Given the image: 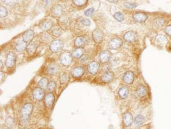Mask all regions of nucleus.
<instances>
[{
	"instance_id": "obj_21",
	"label": "nucleus",
	"mask_w": 171,
	"mask_h": 129,
	"mask_svg": "<svg viewBox=\"0 0 171 129\" xmlns=\"http://www.w3.org/2000/svg\"><path fill=\"white\" fill-rule=\"evenodd\" d=\"M136 93L140 97H145L147 94V90L146 87L143 85H140L137 89Z\"/></svg>"
},
{
	"instance_id": "obj_22",
	"label": "nucleus",
	"mask_w": 171,
	"mask_h": 129,
	"mask_svg": "<svg viewBox=\"0 0 171 129\" xmlns=\"http://www.w3.org/2000/svg\"><path fill=\"white\" fill-rule=\"evenodd\" d=\"M118 93H119V96L121 98L125 99L128 95L129 90H128V89L127 87L122 86L119 89Z\"/></svg>"
},
{
	"instance_id": "obj_38",
	"label": "nucleus",
	"mask_w": 171,
	"mask_h": 129,
	"mask_svg": "<svg viewBox=\"0 0 171 129\" xmlns=\"http://www.w3.org/2000/svg\"><path fill=\"white\" fill-rule=\"evenodd\" d=\"M56 87V84L54 81L50 82L48 84V86H47V88H48V90L50 91H54Z\"/></svg>"
},
{
	"instance_id": "obj_32",
	"label": "nucleus",
	"mask_w": 171,
	"mask_h": 129,
	"mask_svg": "<svg viewBox=\"0 0 171 129\" xmlns=\"http://www.w3.org/2000/svg\"><path fill=\"white\" fill-rule=\"evenodd\" d=\"M164 23V20L162 18H158L154 21V26L156 28L161 27Z\"/></svg>"
},
{
	"instance_id": "obj_24",
	"label": "nucleus",
	"mask_w": 171,
	"mask_h": 129,
	"mask_svg": "<svg viewBox=\"0 0 171 129\" xmlns=\"http://www.w3.org/2000/svg\"><path fill=\"white\" fill-rule=\"evenodd\" d=\"M52 24L49 20H45L40 24L41 28L45 31L50 30L52 28Z\"/></svg>"
},
{
	"instance_id": "obj_15",
	"label": "nucleus",
	"mask_w": 171,
	"mask_h": 129,
	"mask_svg": "<svg viewBox=\"0 0 171 129\" xmlns=\"http://www.w3.org/2000/svg\"><path fill=\"white\" fill-rule=\"evenodd\" d=\"M34 32L32 30H27L22 36L23 38V41H25V42H31L34 37Z\"/></svg>"
},
{
	"instance_id": "obj_16",
	"label": "nucleus",
	"mask_w": 171,
	"mask_h": 129,
	"mask_svg": "<svg viewBox=\"0 0 171 129\" xmlns=\"http://www.w3.org/2000/svg\"><path fill=\"white\" fill-rule=\"evenodd\" d=\"M124 38L128 42H134L137 39V35L134 32L130 31L125 34Z\"/></svg>"
},
{
	"instance_id": "obj_44",
	"label": "nucleus",
	"mask_w": 171,
	"mask_h": 129,
	"mask_svg": "<svg viewBox=\"0 0 171 129\" xmlns=\"http://www.w3.org/2000/svg\"><path fill=\"white\" fill-rule=\"evenodd\" d=\"M109 1L110 3H118V1Z\"/></svg>"
},
{
	"instance_id": "obj_8",
	"label": "nucleus",
	"mask_w": 171,
	"mask_h": 129,
	"mask_svg": "<svg viewBox=\"0 0 171 129\" xmlns=\"http://www.w3.org/2000/svg\"><path fill=\"white\" fill-rule=\"evenodd\" d=\"M33 97L37 101H41L44 98V91L41 88H35L33 91Z\"/></svg>"
},
{
	"instance_id": "obj_40",
	"label": "nucleus",
	"mask_w": 171,
	"mask_h": 129,
	"mask_svg": "<svg viewBox=\"0 0 171 129\" xmlns=\"http://www.w3.org/2000/svg\"><path fill=\"white\" fill-rule=\"evenodd\" d=\"M94 12V9L91 8H90V9H88L87 10H86L84 14L86 16H90L93 14Z\"/></svg>"
},
{
	"instance_id": "obj_14",
	"label": "nucleus",
	"mask_w": 171,
	"mask_h": 129,
	"mask_svg": "<svg viewBox=\"0 0 171 129\" xmlns=\"http://www.w3.org/2000/svg\"><path fill=\"white\" fill-rule=\"evenodd\" d=\"M134 80V74L131 71H128L127 72L124 76H123V81L124 82L127 84L130 85L132 84Z\"/></svg>"
},
{
	"instance_id": "obj_42",
	"label": "nucleus",
	"mask_w": 171,
	"mask_h": 129,
	"mask_svg": "<svg viewBox=\"0 0 171 129\" xmlns=\"http://www.w3.org/2000/svg\"><path fill=\"white\" fill-rule=\"evenodd\" d=\"M81 23L85 26H89L90 25V21L88 19H83L81 20Z\"/></svg>"
},
{
	"instance_id": "obj_9",
	"label": "nucleus",
	"mask_w": 171,
	"mask_h": 129,
	"mask_svg": "<svg viewBox=\"0 0 171 129\" xmlns=\"http://www.w3.org/2000/svg\"><path fill=\"white\" fill-rule=\"evenodd\" d=\"M112 53L108 50H104L99 54V60L101 63H105L108 62L111 59Z\"/></svg>"
},
{
	"instance_id": "obj_6",
	"label": "nucleus",
	"mask_w": 171,
	"mask_h": 129,
	"mask_svg": "<svg viewBox=\"0 0 171 129\" xmlns=\"http://www.w3.org/2000/svg\"><path fill=\"white\" fill-rule=\"evenodd\" d=\"M123 45V41L119 38H115L109 42V47L112 50H116L120 48Z\"/></svg>"
},
{
	"instance_id": "obj_2",
	"label": "nucleus",
	"mask_w": 171,
	"mask_h": 129,
	"mask_svg": "<svg viewBox=\"0 0 171 129\" xmlns=\"http://www.w3.org/2000/svg\"><path fill=\"white\" fill-rule=\"evenodd\" d=\"M60 62L65 66H69L73 62V58L72 54L68 51L64 52L60 57Z\"/></svg>"
},
{
	"instance_id": "obj_4",
	"label": "nucleus",
	"mask_w": 171,
	"mask_h": 129,
	"mask_svg": "<svg viewBox=\"0 0 171 129\" xmlns=\"http://www.w3.org/2000/svg\"><path fill=\"white\" fill-rule=\"evenodd\" d=\"M92 36L94 41L96 43H99L103 41L104 34H103V32L100 29H99V28L95 29L93 31Z\"/></svg>"
},
{
	"instance_id": "obj_20",
	"label": "nucleus",
	"mask_w": 171,
	"mask_h": 129,
	"mask_svg": "<svg viewBox=\"0 0 171 129\" xmlns=\"http://www.w3.org/2000/svg\"><path fill=\"white\" fill-rule=\"evenodd\" d=\"M85 49L84 47H77L73 51L72 55L76 58H81L83 55V54L85 53Z\"/></svg>"
},
{
	"instance_id": "obj_35",
	"label": "nucleus",
	"mask_w": 171,
	"mask_h": 129,
	"mask_svg": "<svg viewBox=\"0 0 171 129\" xmlns=\"http://www.w3.org/2000/svg\"><path fill=\"white\" fill-rule=\"evenodd\" d=\"M80 62L83 64H87L90 62V58L88 55H83L80 59Z\"/></svg>"
},
{
	"instance_id": "obj_18",
	"label": "nucleus",
	"mask_w": 171,
	"mask_h": 129,
	"mask_svg": "<svg viewBox=\"0 0 171 129\" xmlns=\"http://www.w3.org/2000/svg\"><path fill=\"white\" fill-rule=\"evenodd\" d=\"M63 8L60 5H56L54 6L51 10V13L53 16L57 17L61 16L63 13Z\"/></svg>"
},
{
	"instance_id": "obj_28",
	"label": "nucleus",
	"mask_w": 171,
	"mask_h": 129,
	"mask_svg": "<svg viewBox=\"0 0 171 129\" xmlns=\"http://www.w3.org/2000/svg\"><path fill=\"white\" fill-rule=\"evenodd\" d=\"M69 80V76L68 75L67 73H64L60 77V81L61 84H66Z\"/></svg>"
},
{
	"instance_id": "obj_39",
	"label": "nucleus",
	"mask_w": 171,
	"mask_h": 129,
	"mask_svg": "<svg viewBox=\"0 0 171 129\" xmlns=\"http://www.w3.org/2000/svg\"><path fill=\"white\" fill-rule=\"evenodd\" d=\"M14 123V120L11 117H8L6 119V124L8 127H10Z\"/></svg>"
},
{
	"instance_id": "obj_43",
	"label": "nucleus",
	"mask_w": 171,
	"mask_h": 129,
	"mask_svg": "<svg viewBox=\"0 0 171 129\" xmlns=\"http://www.w3.org/2000/svg\"><path fill=\"white\" fill-rule=\"evenodd\" d=\"M165 32L166 33V34H168L169 36H171V25H169L166 26Z\"/></svg>"
},
{
	"instance_id": "obj_19",
	"label": "nucleus",
	"mask_w": 171,
	"mask_h": 129,
	"mask_svg": "<svg viewBox=\"0 0 171 129\" xmlns=\"http://www.w3.org/2000/svg\"><path fill=\"white\" fill-rule=\"evenodd\" d=\"M87 42V38L83 36H80L77 37L74 41L75 45L78 47H81L85 45H86Z\"/></svg>"
},
{
	"instance_id": "obj_25",
	"label": "nucleus",
	"mask_w": 171,
	"mask_h": 129,
	"mask_svg": "<svg viewBox=\"0 0 171 129\" xmlns=\"http://www.w3.org/2000/svg\"><path fill=\"white\" fill-rule=\"evenodd\" d=\"M58 67L55 64H51L47 69V72L50 74H55L58 72Z\"/></svg>"
},
{
	"instance_id": "obj_23",
	"label": "nucleus",
	"mask_w": 171,
	"mask_h": 129,
	"mask_svg": "<svg viewBox=\"0 0 171 129\" xmlns=\"http://www.w3.org/2000/svg\"><path fill=\"white\" fill-rule=\"evenodd\" d=\"M27 46L28 45L26 42H25L24 41H21L17 43V44L15 46V49L17 51L21 52L24 51L25 49H26Z\"/></svg>"
},
{
	"instance_id": "obj_26",
	"label": "nucleus",
	"mask_w": 171,
	"mask_h": 129,
	"mask_svg": "<svg viewBox=\"0 0 171 129\" xmlns=\"http://www.w3.org/2000/svg\"><path fill=\"white\" fill-rule=\"evenodd\" d=\"M144 116L142 115L139 114L137 115L135 118V120H134L135 124L136 126H140L144 123Z\"/></svg>"
},
{
	"instance_id": "obj_13",
	"label": "nucleus",
	"mask_w": 171,
	"mask_h": 129,
	"mask_svg": "<svg viewBox=\"0 0 171 129\" xmlns=\"http://www.w3.org/2000/svg\"><path fill=\"white\" fill-rule=\"evenodd\" d=\"M114 78V74L113 72H108L103 74L101 77V80L104 83H109L112 81Z\"/></svg>"
},
{
	"instance_id": "obj_11",
	"label": "nucleus",
	"mask_w": 171,
	"mask_h": 129,
	"mask_svg": "<svg viewBox=\"0 0 171 129\" xmlns=\"http://www.w3.org/2000/svg\"><path fill=\"white\" fill-rule=\"evenodd\" d=\"M85 73V70L83 67L82 66H78L74 68L72 72L71 75L74 78H79L81 77Z\"/></svg>"
},
{
	"instance_id": "obj_5",
	"label": "nucleus",
	"mask_w": 171,
	"mask_h": 129,
	"mask_svg": "<svg viewBox=\"0 0 171 129\" xmlns=\"http://www.w3.org/2000/svg\"><path fill=\"white\" fill-rule=\"evenodd\" d=\"M16 61V56L14 52L10 51L8 54L5 64L8 68H12L14 66Z\"/></svg>"
},
{
	"instance_id": "obj_46",
	"label": "nucleus",
	"mask_w": 171,
	"mask_h": 129,
	"mask_svg": "<svg viewBox=\"0 0 171 129\" xmlns=\"http://www.w3.org/2000/svg\"><path fill=\"white\" fill-rule=\"evenodd\" d=\"M25 129H29V128H25Z\"/></svg>"
},
{
	"instance_id": "obj_37",
	"label": "nucleus",
	"mask_w": 171,
	"mask_h": 129,
	"mask_svg": "<svg viewBox=\"0 0 171 129\" xmlns=\"http://www.w3.org/2000/svg\"><path fill=\"white\" fill-rule=\"evenodd\" d=\"M138 4L136 3H129V2H126L124 4V6L128 8V9H134L137 7Z\"/></svg>"
},
{
	"instance_id": "obj_12",
	"label": "nucleus",
	"mask_w": 171,
	"mask_h": 129,
	"mask_svg": "<svg viewBox=\"0 0 171 129\" xmlns=\"http://www.w3.org/2000/svg\"><path fill=\"white\" fill-rule=\"evenodd\" d=\"M55 97L54 94L52 93H49L45 97V105L47 107L50 108L53 105Z\"/></svg>"
},
{
	"instance_id": "obj_7",
	"label": "nucleus",
	"mask_w": 171,
	"mask_h": 129,
	"mask_svg": "<svg viewBox=\"0 0 171 129\" xmlns=\"http://www.w3.org/2000/svg\"><path fill=\"white\" fill-rule=\"evenodd\" d=\"M100 68V63L97 61L91 62L88 66V72L91 74H95L99 71Z\"/></svg>"
},
{
	"instance_id": "obj_31",
	"label": "nucleus",
	"mask_w": 171,
	"mask_h": 129,
	"mask_svg": "<svg viewBox=\"0 0 171 129\" xmlns=\"http://www.w3.org/2000/svg\"><path fill=\"white\" fill-rule=\"evenodd\" d=\"M36 49H37V47H36L35 44L33 43H30V44H29L27 46V47L26 49L28 53H29L30 54H33L35 51Z\"/></svg>"
},
{
	"instance_id": "obj_30",
	"label": "nucleus",
	"mask_w": 171,
	"mask_h": 129,
	"mask_svg": "<svg viewBox=\"0 0 171 129\" xmlns=\"http://www.w3.org/2000/svg\"><path fill=\"white\" fill-rule=\"evenodd\" d=\"M62 31L61 28L58 26L54 28L52 30V34L54 37H59L62 34Z\"/></svg>"
},
{
	"instance_id": "obj_27",
	"label": "nucleus",
	"mask_w": 171,
	"mask_h": 129,
	"mask_svg": "<svg viewBox=\"0 0 171 129\" xmlns=\"http://www.w3.org/2000/svg\"><path fill=\"white\" fill-rule=\"evenodd\" d=\"M39 37H40V39L42 41V42H50L51 39V37L50 36V35L46 33V32H43V33H42L40 36H39Z\"/></svg>"
},
{
	"instance_id": "obj_3",
	"label": "nucleus",
	"mask_w": 171,
	"mask_h": 129,
	"mask_svg": "<svg viewBox=\"0 0 171 129\" xmlns=\"http://www.w3.org/2000/svg\"><path fill=\"white\" fill-rule=\"evenodd\" d=\"M64 44L63 42L60 39L54 40L51 42L50 49L53 53H58L63 49Z\"/></svg>"
},
{
	"instance_id": "obj_36",
	"label": "nucleus",
	"mask_w": 171,
	"mask_h": 129,
	"mask_svg": "<svg viewBox=\"0 0 171 129\" xmlns=\"http://www.w3.org/2000/svg\"><path fill=\"white\" fill-rule=\"evenodd\" d=\"M8 11L7 9L3 6L0 7V16L1 17H5L8 15Z\"/></svg>"
},
{
	"instance_id": "obj_34",
	"label": "nucleus",
	"mask_w": 171,
	"mask_h": 129,
	"mask_svg": "<svg viewBox=\"0 0 171 129\" xmlns=\"http://www.w3.org/2000/svg\"><path fill=\"white\" fill-rule=\"evenodd\" d=\"M88 1L87 0H76V1H73V3L78 6V7H82L83 5H85L87 3Z\"/></svg>"
},
{
	"instance_id": "obj_10",
	"label": "nucleus",
	"mask_w": 171,
	"mask_h": 129,
	"mask_svg": "<svg viewBox=\"0 0 171 129\" xmlns=\"http://www.w3.org/2000/svg\"><path fill=\"white\" fill-rule=\"evenodd\" d=\"M123 120L124 125L127 127H130L132 124L134 119H133V116L130 112H126L123 114Z\"/></svg>"
},
{
	"instance_id": "obj_29",
	"label": "nucleus",
	"mask_w": 171,
	"mask_h": 129,
	"mask_svg": "<svg viewBox=\"0 0 171 129\" xmlns=\"http://www.w3.org/2000/svg\"><path fill=\"white\" fill-rule=\"evenodd\" d=\"M48 79L46 78H42L38 82V85L40 86L41 88L42 89H45L47 88L48 86Z\"/></svg>"
},
{
	"instance_id": "obj_45",
	"label": "nucleus",
	"mask_w": 171,
	"mask_h": 129,
	"mask_svg": "<svg viewBox=\"0 0 171 129\" xmlns=\"http://www.w3.org/2000/svg\"><path fill=\"white\" fill-rule=\"evenodd\" d=\"M0 63H1V68H2V66H3V65H2V61H0Z\"/></svg>"
},
{
	"instance_id": "obj_17",
	"label": "nucleus",
	"mask_w": 171,
	"mask_h": 129,
	"mask_svg": "<svg viewBox=\"0 0 171 129\" xmlns=\"http://www.w3.org/2000/svg\"><path fill=\"white\" fill-rule=\"evenodd\" d=\"M133 18L135 20V21H136L138 22H143L147 20L148 16L144 13L138 12V13H136L134 14Z\"/></svg>"
},
{
	"instance_id": "obj_1",
	"label": "nucleus",
	"mask_w": 171,
	"mask_h": 129,
	"mask_svg": "<svg viewBox=\"0 0 171 129\" xmlns=\"http://www.w3.org/2000/svg\"><path fill=\"white\" fill-rule=\"evenodd\" d=\"M33 110V105L31 103L25 104L21 109V123L25 124L29 120Z\"/></svg>"
},
{
	"instance_id": "obj_33",
	"label": "nucleus",
	"mask_w": 171,
	"mask_h": 129,
	"mask_svg": "<svg viewBox=\"0 0 171 129\" xmlns=\"http://www.w3.org/2000/svg\"><path fill=\"white\" fill-rule=\"evenodd\" d=\"M113 17L114 18H115L119 22H122L124 20V15L120 13V12H117V13H115V14H114L113 15Z\"/></svg>"
},
{
	"instance_id": "obj_41",
	"label": "nucleus",
	"mask_w": 171,
	"mask_h": 129,
	"mask_svg": "<svg viewBox=\"0 0 171 129\" xmlns=\"http://www.w3.org/2000/svg\"><path fill=\"white\" fill-rule=\"evenodd\" d=\"M3 3L9 6H13L17 4V1H3Z\"/></svg>"
}]
</instances>
